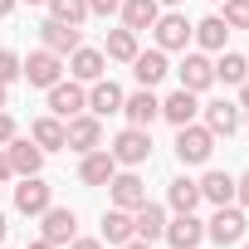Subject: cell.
<instances>
[{"label":"cell","mask_w":249,"mask_h":249,"mask_svg":"<svg viewBox=\"0 0 249 249\" xmlns=\"http://www.w3.org/2000/svg\"><path fill=\"white\" fill-rule=\"evenodd\" d=\"M73 230H78V215H73L69 205H49V210L39 215V239H49V244H69Z\"/></svg>","instance_id":"obj_9"},{"label":"cell","mask_w":249,"mask_h":249,"mask_svg":"<svg viewBox=\"0 0 249 249\" xmlns=\"http://www.w3.org/2000/svg\"><path fill=\"white\" fill-rule=\"evenodd\" d=\"M103 239L107 244H127V239H137V225H132V210H107L103 215Z\"/></svg>","instance_id":"obj_27"},{"label":"cell","mask_w":249,"mask_h":249,"mask_svg":"<svg viewBox=\"0 0 249 249\" xmlns=\"http://www.w3.org/2000/svg\"><path fill=\"white\" fill-rule=\"evenodd\" d=\"M10 176H15V166H10V157H5V147H0V186H5Z\"/></svg>","instance_id":"obj_37"},{"label":"cell","mask_w":249,"mask_h":249,"mask_svg":"<svg viewBox=\"0 0 249 249\" xmlns=\"http://www.w3.org/2000/svg\"><path fill=\"white\" fill-rule=\"evenodd\" d=\"M200 112H205V127H210L215 137H234V132H239V117H244V107H239V103H225V98L205 103Z\"/></svg>","instance_id":"obj_14"},{"label":"cell","mask_w":249,"mask_h":249,"mask_svg":"<svg viewBox=\"0 0 249 249\" xmlns=\"http://www.w3.org/2000/svg\"><path fill=\"white\" fill-rule=\"evenodd\" d=\"M244 225H249V220H244V205L230 200V205H215V220L205 225V234L225 249V244H239V239H244Z\"/></svg>","instance_id":"obj_6"},{"label":"cell","mask_w":249,"mask_h":249,"mask_svg":"<svg viewBox=\"0 0 249 249\" xmlns=\"http://www.w3.org/2000/svg\"><path fill=\"white\" fill-rule=\"evenodd\" d=\"M10 137H20V127H15V117H10L5 107H0V147H5Z\"/></svg>","instance_id":"obj_34"},{"label":"cell","mask_w":249,"mask_h":249,"mask_svg":"<svg viewBox=\"0 0 249 249\" xmlns=\"http://www.w3.org/2000/svg\"><path fill=\"white\" fill-rule=\"evenodd\" d=\"M166 200H171V210H176V215H191V210L200 205V181H191V176H176V181L166 186Z\"/></svg>","instance_id":"obj_26"},{"label":"cell","mask_w":249,"mask_h":249,"mask_svg":"<svg viewBox=\"0 0 249 249\" xmlns=\"http://www.w3.org/2000/svg\"><path fill=\"white\" fill-rule=\"evenodd\" d=\"M122 98H127V93H122L112 78H98V83H88V112H93V117L122 112Z\"/></svg>","instance_id":"obj_19"},{"label":"cell","mask_w":249,"mask_h":249,"mask_svg":"<svg viewBox=\"0 0 249 249\" xmlns=\"http://www.w3.org/2000/svg\"><path fill=\"white\" fill-rule=\"evenodd\" d=\"M5 234H10V225H5V215H0V244H5Z\"/></svg>","instance_id":"obj_43"},{"label":"cell","mask_w":249,"mask_h":249,"mask_svg":"<svg viewBox=\"0 0 249 249\" xmlns=\"http://www.w3.org/2000/svg\"><path fill=\"white\" fill-rule=\"evenodd\" d=\"M215 152V132L205 127V122H186V127H176V161L181 166H205Z\"/></svg>","instance_id":"obj_1"},{"label":"cell","mask_w":249,"mask_h":249,"mask_svg":"<svg viewBox=\"0 0 249 249\" xmlns=\"http://www.w3.org/2000/svg\"><path fill=\"white\" fill-rule=\"evenodd\" d=\"M239 107H249V78L239 83Z\"/></svg>","instance_id":"obj_40"},{"label":"cell","mask_w":249,"mask_h":249,"mask_svg":"<svg viewBox=\"0 0 249 249\" xmlns=\"http://www.w3.org/2000/svg\"><path fill=\"white\" fill-rule=\"evenodd\" d=\"M122 25H127L132 35H142V30H152L157 25V15H161V5H157V0H122Z\"/></svg>","instance_id":"obj_22"},{"label":"cell","mask_w":249,"mask_h":249,"mask_svg":"<svg viewBox=\"0 0 249 249\" xmlns=\"http://www.w3.org/2000/svg\"><path fill=\"white\" fill-rule=\"evenodd\" d=\"M112 176H117V161H112V152H107V147L83 152V161H78V181H83V186H107Z\"/></svg>","instance_id":"obj_12"},{"label":"cell","mask_w":249,"mask_h":249,"mask_svg":"<svg viewBox=\"0 0 249 249\" xmlns=\"http://www.w3.org/2000/svg\"><path fill=\"white\" fill-rule=\"evenodd\" d=\"M69 73H73L78 83H98V78L107 73V54H103V49H83V44H78V49L69 54Z\"/></svg>","instance_id":"obj_17"},{"label":"cell","mask_w":249,"mask_h":249,"mask_svg":"<svg viewBox=\"0 0 249 249\" xmlns=\"http://www.w3.org/2000/svg\"><path fill=\"white\" fill-rule=\"evenodd\" d=\"M152 30H157V49L171 54V49H186V44H191V30H196V25H191L181 10H166V15H157Z\"/></svg>","instance_id":"obj_7"},{"label":"cell","mask_w":249,"mask_h":249,"mask_svg":"<svg viewBox=\"0 0 249 249\" xmlns=\"http://www.w3.org/2000/svg\"><path fill=\"white\" fill-rule=\"evenodd\" d=\"M132 225H137V239H147V244H152V239H161V234H166V210H161V205H152V200H142V205L132 210Z\"/></svg>","instance_id":"obj_23"},{"label":"cell","mask_w":249,"mask_h":249,"mask_svg":"<svg viewBox=\"0 0 249 249\" xmlns=\"http://www.w3.org/2000/svg\"><path fill=\"white\" fill-rule=\"evenodd\" d=\"M249 78V59L244 54H220V64H215V83H244Z\"/></svg>","instance_id":"obj_30"},{"label":"cell","mask_w":249,"mask_h":249,"mask_svg":"<svg viewBox=\"0 0 249 249\" xmlns=\"http://www.w3.org/2000/svg\"><path fill=\"white\" fill-rule=\"evenodd\" d=\"M196 112H200V103H196L191 88H176V93L161 98V117L171 122V127H186V122H196Z\"/></svg>","instance_id":"obj_18"},{"label":"cell","mask_w":249,"mask_h":249,"mask_svg":"<svg viewBox=\"0 0 249 249\" xmlns=\"http://www.w3.org/2000/svg\"><path fill=\"white\" fill-rule=\"evenodd\" d=\"M210 5H220V0H210Z\"/></svg>","instance_id":"obj_47"},{"label":"cell","mask_w":249,"mask_h":249,"mask_svg":"<svg viewBox=\"0 0 249 249\" xmlns=\"http://www.w3.org/2000/svg\"><path fill=\"white\" fill-rule=\"evenodd\" d=\"M30 249H59V244H49V239H35V244H30Z\"/></svg>","instance_id":"obj_42"},{"label":"cell","mask_w":249,"mask_h":249,"mask_svg":"<svg viewBox=\"0 0 249 249\" xmlns=\"http://www.w3.org/2000/svg\"><path fill=\"white\" fill-rule=\"evenodd\" d=\"M15 5H20V0H0V20H5V15H10Z\"/></svg>","instance_id":"obj_41"},{"label":"cell","mask_w":249,"mask_h":249,"mask_svg":"<svg viewBox=\"0 0 249 249\" xmlns=\"http://www.w3.org/2000/svg\"><path fill=\"white\" fill-rule=\"evenodd\" d=\"M107 191H112V205H117V210H137V205L147 200V181H142L137 171H117V176L107 181Z\"/></svg>","instance_id":"obj_13"},{"label":"cell","mask_w":249,"mask_h":249,"mask_svg":"<svg viewBox=\"0 0 249 249\" xmlns=\"http://www.w3.org/2000/svg\"><path fill=\"white\" fill-rule=\"evenodd\" d=\"M64 147L69 152H93V147H103V117H93V112H78V117H69L64 122Z\"/></svg>","instance_id":"obj_4"},{"label":"cell","mask_w":249,"mask_h":249,"mask_svg":"<svg viewBox=\"0 0 249 249\" xmlns=\"http://www.w3.org/2000/svg\"><path fill=\"white\" fill-rule=\"evenodd\" d=\"M171 249H200V239H205V225L196 220V210L191 215H176V220H166V234H161Z\"/></svg>","instance_id":"obj_16"},{"label":"cell","mask_w":249,"mask_h":249,"mask_svg":"<svg viewBox=\"0 0 249 249\" xmlns=\"http://www.w3.org/2000/svg\"><path fill=\"white\" fill-rule=\"evenodd\" d=\"M30 5H44V0H30Z\"/></svg>","instance_id":"obj_46"},{"label":"cell","mask_w":249,"mask_h":249,"mask_svg":"<svg viewBox=\"0 0 249 249\" xmlns=\"http://www.w3.org/2000/svg\"><path fill=\"white\" fill-rule=\"evenodd\" d=\"M69 249H103V239H78V234H73V239H69Z\"/></svg>","instance_id":"obj_38"},{"label":"cell","mask_w":249,"mask_h":249,"mask_svg":"<svg viewBox=\"0 0 249 249\" xmlns=\"http://www.w3.org/2000/svg\"><path fill=\"white\" fill-rule=\"evenodd\" d=\"M5 98H10V93H5V83H0V107H5Z\"/></svg>","instance_id":"obj_44"},{"label":"cell","mask_w":249,"mask_h":249,"mask_svg":"<svg viewBox=\"0 0 249 249\" xmlns=\"http://www.w3.org/2000/svg\"><path fill=\"white\" fill-rule=\"evenodd\" d=\"M44 93H49V112H54V117H64V122H69V117H78V112H88V88H83L78 78H69V83L59 78V83H54V88H44Z\"/></svg>","instance_id":"obj_5"},{"label":"cell","mask_w":249,"mask_h":249,"mask_svg":"<svg viewBox=\"0 0 249 249\" xmlns=\"http://www.w3.org/2000/svg\"><path fill=\"white\" fill-rule=\"evenodd\" d=\"M49 205H54V186L39 181V176H20V186H15V210H20V215H44Z\"/></svg>","instance_id":"obj_8"},{"label":"cell","mask_w":249,"mask_h":249,"mask_svg":"<svg viewBox=\"0 0 249 249\" xmlns=\"http://www.w3.org/2000/svg\"><path fill=\"white\" fill-rule=\"evenodd\" d=\"M244 249H249V244H244Z\"/></svg>","instance_id":"obj_48"},{"label":"cell","mask_w":249,"mask_h":249,"mask_svg":"<svg viewBox=\"0 0 249 249\" xmlns=\"http://www.w3.org/2000/svg\"><path fill=\"white\" fill-rule=\"evenodd\" d=\"M220 5H225V25L230 30H249V0H220Z\"/></svg>","instance_id":"obj_32"},{"label":"cell","mask_w":249,"mask_h":249,"mask_svg":"<svg viewBox=\"0 0 249 249\" xmlns=\"http://www.w3.org/2000/svg\"><path fill=\"white\" fill-rule=\"evenodd\" d=\"M122 112H127V127H152V122L161 117V98L152 88H137L122 98Z\"/></svg>","instance_id":"obj_10"},{"label":"cell","mask_w":249,"mask_h":249,"mask_svg":"<svg viewBox=\"0 0 249 249\" xmlns=\"http://www.w3.org/2000/svg\"><path fill=\"white\" fill-rule=\"evenodd\" d=\"M191 39H196L205 54H210V49H225V39H230V25H225L220 15H205V20L191 30Z\"/></svg>","instance_id":"obj_28"},{"label":"cell","mask_w":249,"mask_h":249,"mask_svg":"<svg viewBox=\"0 0 249 249\" xmlns=\"http://www.w3.org/2000/svg\"><path fill=\"white\" fill-rule=\"evenodd\" d=\"M39 39H44V49H54L59 59H69V54H73V49L83 44L78 25H64V20H54V15H49V20L39 25Z\"/></svg>","instance_id":"obj_11"},{"label":"cell","mask_w":249,"mask_h":249,"mask_svg":"<svg viewBox=\"0 0 249 249\" xmlns=\"http://www.w3.org/2000/svg\"><path fill=\"white\" fill-rule=\"evenodd\" d=\"M122 0H88V15H117Z\"/></svg>","instance_id":"obj_35"},{"label":"cell","mask_w":249,"mask_h":249,"mask_svg":"<svg viewBox=\"0 0 249 249\" xmlns=\"http://www.w3.org/2000/svg\"><path fill=\"white\" fill-rule=\"evenodd\" d=\"M200 200L230 205V200H234V176H230V171H205V176H200Z\"/></svg>","instance_id":"obj_25"},{"label":"cell","mask_w":249,"mask_h":249,"mask_svg":"<svg viewBox=\"0 0 249 249\" xmlns=\"http://www.w3.org/2000/svg\"><path fill=\"white\" fill-rule=\"evenodd\" d=\"M157 5H181V0H157Z\"/></svg>","instance_id":"obj_45"},{"label":"cell","mask_w":249,"mask_h":249,"mask_svg":"<svg viewBox=\"0 0 249 249\" xmlns=\"http://www.w3.org/2000/svg\"><path fill=\"white\" fill-rule=\"evenodd\" d=\"M30 142H35L39 152H59V147H64V117H54V112H49V117H35V122H30Z\"/></svg>","instance_id":"obj_24"},{"label":"cell","mask_w":249,"mask_h":249,"mask_svg":"<svg viewBox=\"0 0 249 249\" xmlns=\"http://www.w3.org/2000/svg\"><path fill=\"white\" fill-rule=\"evenodd\" d=\"M166 69H171V64H166L161 49H147V54L137 49V59H132V78H137V88H157V83L166 78Z\"/></svg>","instance_id":"obj_20"},{"label":"cell","mask_w":249,"mask_h":249,"mask_svg":"<svg viewBox=\"0 0 249 249\" xmlns=\"http://www.w3.org/2000/svg\"><path fill=\"white\" fill-rule=\"evenodd\" d=\"M5 157H10L15 176H39V166H44V152L35 142H25V137H10L5 142Z\"/></svg>","instance_id":"obj_21"},{"label":"cell","mask_w":249,"mask_h":249,"mask_svg":"<svg viewBox=\"0 0 249 249\" xmlns=\"http://www.w3.org/2000/svg\"><path fill=\"white\" fill-rule=\"evenodd\" d=\"M44 5H49V15L64 20V25H83V20H88V0H44Z\"/></svg>","instance_id":"obj_31"},{"label":"cell","mask_w":249,"mask_h":249,"mask_svg":"<svg viewBox=\"0 0 249 249\" xmlns=\"http://www.w3.org/2000/svg\"><path fill=\"white\" fill-rule=\"evenodd\" d=\"M176 73H181V88H191V93H205V88L215 83V64L205 59V49H196V54H186Z\"/></svg>","instance_id":"obj_15"},{"label":"cell","mask_w":249,"mask_h":249,"mask_svg":"<svg viewBox=\"0 0 249 249\" xmlns=\"http://www.w3.org/2000/svg\"><path fill=\"white\" fill-rule=\"evenodd\" d=\"M137 49H142V44H137V35H132L127 25H122V30H107V44H103V54H107V59L132 64V59H137Z\"/></svg>","instance_id":"obj_29"},{"label":"cell","mask_w":249,"mask_h":249,"mask_svg":"<svg viewBox=\"0 0 249 249\" xmlns=\"http://www.w3.org/2000/svg\"><path fill=\"white\" fill-rule=\"evenodd\" d=\"M117 249H152L147 239H127V244H117Z\"/></svg>","instance_id":"obj_39"},{"label":"cell","mask_w":249,"mask_h":249,"mask_svg":"<svg viewBox=\"0 0 249 249\" xmlns=\"http://www.w3.org/2000/svg\"><path fill=\"white\" fill-rule=\"evenodd\" d=\"M234 205H244V210H249V171L234 181Z\"/></svg>","instance_id":"obj_36"},{"label":"cell","mask_w":249,"mask_h":249,"mask_svg":"<svg viewBox=\"0 0 249 249\" xmlns=\"http://www.w3.org/2000/svg\"><path fill=\"white\" fill-rule=\"evenodd\" d=\"M107 152H112L117 166H142V161L152 157V132H147V127H122Z\"/></svg>","instance_id":"obj_3"},{"label":"cell","mask_w":249,"mask_h":249,"mask_svg":"<svg viewBox=\"0 0 249 249\" xmlns=\"http://www.w3.org/2000/svg\"><path fill=\"white\" fill-rule=\"evenodd\" d=\"M15 78H20V59H15L10 49H0V83H5V88H10Z\"/></svg>","instance_id":"obj_33"},{"label":"cell","mask_w":249,"mask_h":249,"mask_svg":"<svg viewBox=\"0 0 249 249\" xmlns=\"http://www.w3.org/2000/svg\"><path fill=\"white\" fill-rule=\"evenodd\" d=\"M20 78H25L30 88H54V83L64 78V59H59L54 49H35L30 59H20Z\"/></svg>","instance_id":"obj_2"}]
</instances>
